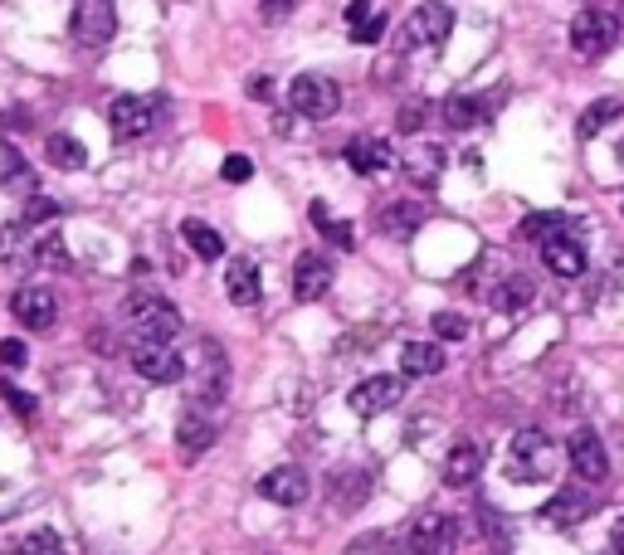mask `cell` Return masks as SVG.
<instances>
[{"label": "cell", "mask_w": 624, "mask_h": 555, "mask_svg": "<svg viewBox=\"0 0 624 555\" xmlns=\"http://www.w3.org/2000/svg\"><path fill=\"white\" fill-rule=\"evenodd\" d=\"M556 439H547L541 429H522V434L507 444V458H503V473L513 482L522 487H532V482H547L551 473H556Z\"/></svg>", "instance_id": "cell-1"}, {"label": "cell", "mask_w": 624, "mask_h": 555, "mask_svg": "<svg viewBox=\"0 0 624 555\" xmlns=\"http://www.w3.org/2000/svg\"><path fill=\"white\" fill-rule=\"evenodd\" d=\"M128 322L138 342H176L180 336V312L166 298H152V292L128 298Z\"/></svg>", "instance_id": "cell-2"}, {"label": "cell", "mask_w": 624, "mask_h": 555, "mask_svg": "<svg viewBox=\"0 0 624 555\" xmlns=\"http://www.w3.org/2000/svg\"><path fill=\"white\" fill-rule=\"evenodd\" d=\"M615 40H620V15L615 10L590 5L571 20V49L581 54V59H600V54H610L615 49Z\"/></svg>", "instance_id": "cell-3"}, {"label": "cell", "mask_w": 624, "mask_h": 555, "mask_svg": "<svg viewBox=\"0 0 624 555\" xmlns=\"http://www.w3.org/2000/svg\"><path fill=\"white\" fill-rule=\"evenodd\" d=\"M288 103H293L298 118L327 122L337 108H342V88H337L327 74H298L293 78V88H288Z\"/></svg>", "instance_id": "cell-4"}, {"label": "cell", "mask_w": 624, "mask_h": 555, "mask_svg": "<svg viewBox=\"0 0 624 555\" xmlns=\"http://www.w3.org/2000/svg\"><path fill=\"white\" fill-rule=\"evenodd\" d=\"M132 370L152 385H172L186 376V360L172 342H132Z\"/></svg>", "instance_id": "cell-5"}, {"label": "cell", "mask_w": 624, "mask_h": 555, "mask_svg": "<svg viewBox=\"0 0 624 555\" xmlns=\"http://www.w3.org/2000/svg\"><path fill=\"white\" fill-rule=\"evenodd\" d=\"M118 35V5L112 0H78L74 5V40L84 49H103Z\"/></svg>", "instance_id": "cell-6"}, {"label": "cell", "mask_w": 624, "mask_h": 555, "mask_svg": "<svg viewBox=\"0 0 624 555\" xmlns=\"http://www.w3.org/2000/svg\"><path fill=\"white\" fill-rule=\"evenodd\" d=\"M453 35V10L429 0V5H415L410 20H405V44L410 49H439Z\"/></svg>", "instance_id": "cell-7"}, {"label": "cell", "mask_w": 624, "mask_h": 555, "mask_svg": "<svg viewBox=\"0 0 624 555\" xmlns=\"http://www.w3.org/2000/svg\"><path fill=\"white\" fill-rule=\"evenodd\" d=\"M541 264H547L556 278H581L585 274V244H581V234H576L571 220L541 240Z\"/></svg>", "instance_id": "cell-8"}, {"label": "cell", "mask_w": 624, "mask_h": 555, "mask_svg": "<svg viewBox=\"0 0 624 555\" xmlns=\"http://www.w3.org/2000/svg\"><path fill=\"white\" fill-rule=\"evenodd\" d=\"M108 127H112V137H118V142H138V137H146V132L156 127V103H152V98H138V93L112 98Z\"/></svg>", "instance_id": "cell-9"}, {"label": "cell", "mask_w": 624, "mask_h": 555, "mask_svg": "<svg viewBox=\"0 0 624 555\" xmlns=\"http://www.w3.org/2000/svg\"><path fill=\"white\" fill-rule=\"evenodd\" d=\"M401 395H405V385L395 380V376H366V380L351 385L347 404H351V414L376 419V414H385V410H395V404H401Z\"/></svg>", "instance_id": "cell-10"}, {"label": "cell", "mask_w": 624, "mask_h": 555, "mask_svg": "<svg viewBox=\"0 0 624 555\" xmlns=\"http://www.w3.org/2000/svg\"><path fill=\"white\" fill-rule=\"evenodd\" d=\"M459 546V521L445 512H425L410 526V555H453Z\"/></svg>", "instance_id": "cell-11"}, {"label": "cell", "mask_w": 624, "mask_h": 555, "mask_svg": "<svg viewBox=\"0 0 624 555\" xmlns=\"http://www.w3.org/2000/svg\"><path fill=\"white\" fill-rule=\"evenodd\" d=\"M10 312H15V322L25 326V332H50L54 317H59V302H54V292L44 288V282H25V288L10 298Z\"/></svg>", "instance_id": "cell-12"}, {"label": "cell", "mask_w": 624, "mask_h": 555, "mask_svg": "<svg viewBox=\"0 0 624 555\" xmlns=\"http://www.w3.org/2000/svg\"><path fill=\"white\" fill-rule=\"evenodd\" d=\"M230 390V366H225L220 342H200L196 356V404H220Z\"/></svg>", "instance_id": "cell-13"}, {"label": "cell", "mask_w": 624, "mask_h": 555, "mask_svg": "<svg viewBox=\"0 0 624 555\" xmlns=\"http://www.w3.org/2000/svg\"><path fill=\"white\" fill-rule=\"evenodd\" d=\"M566 458H571L576 478H585V482L610 478V458H605V444H600L595 429H576V434L566 439Z\"/></svg>", "instance_id": "cell-14"}, {"label": "cell", "mask_w": 624, "mask_h": 555, "mask_svg": "<svg viewBox=\"0 0 624 555\" xmlns=\"http://www.w3.org/2000/svg\"><path fill=\"white\" fill-rule=\"evenodd\" d=\"M332 264H327L322 254H298V264H293V298L298 302H322L327 292H332Z\"/></svg>", "instance_id": "cell-15"}, {"label": "cell", "mask_w": 624, "mask_h": 555, "mask_svg": "<svg viewBox=\"0 0 624 555\" xmlns=\"http://www.w3.org/2000/svg\"><path fill=\"white\" fill-rule=\"evenodd\" d=\"M259 492H264L269 502H278V507H298V502H308L313 478L303 468H274V473L259 478Z\"/></svg>", "instance_id": "cell-16"}, {"label": "cell", "mask_w": 624, "mask_h": 555, "mask_svg": "<svg viewBox=\"0 0 624 555\" xmlns=\"http://www.w3.org/2000/svg\"><path fill=\"white\" fill-rule=\"evenodd\" d=\"M483 473V444L479 439H459L445 458V482L449 487H469Z\"/></svg>", "instance_id": "cell-17"}, {"label": "cell", "mask_w": 624, "mask_h": 555, "mask_svg": "<svg viewBox=\"0 0 624 555\" xmlns=\"http://www.w3.org/2000/svg\"><path fill=\"white\" fill-rule=\"evenodd\" d=\"M225 298H230L234 308H254V302L264 298V288H259V268H254V258H234V264L225 268Z\"/></svg>", "instance_id": "cell-18"}, {"label": "cell", "mask_w": 624, "mask_h": 555, "mask_svg": "<svg viewBox=\"0 0 624 555\" xmlns=\"http://www.w3.org/2000/svg\"><path fill=\"white\" fill-rule=\"evenodd\" d=\"M215 444V419L210 414H200V410H186L180 414V424H176V448H180V458H200Z\"/></svg>", "instance_id": "cell-19"}, {"label": "cell", "mask_w": 624, "mask_h": 555, "mask_svg": "<svg viewBox=\"0 0 624 555\" xmlns=\"http://www.w3.org/2000/svg\"><path fill=\"white\" fill-rule=\"evenodd\" d=\"M347 166L357 176H376V171H391V166H395V152H391V142L357 137V142L347 146Z\"/></svg>", "instance_id": "cell-20"}, {"label": "cell", "mask_w": 624, "mask_h": 555, "mask_svg": "<svg viewBox=\"0 0 624 555\" xmlns=\"http://www.w3.org/2000/svg\"><path fill=\"white\" fill-rule=\"evenodd\" d=\"M376 224L391 240H415V230L425 224V206H415V200H395V206H385L376 214Z\"/></svg>", "instance_id": "cell-21"}, {"label": "cell", "mask_w": 624, "mask_h": 555, "mask_svg": "<svg viewBox=\"0 0 624 555\" xmlns=\"http://www.w3.org/2000/svg\"><path fill=\"white\" fill-rule=\"evenodd\" d=\"M532 298H537V282H532L527 274H507V278H497V288L488 292V302H493L497 312H522Z\"/></svg>", "instance_id": "cell-22"}, {"label": "cell", "mask_w": 624, "mask_h": 555, "mask_svg": "<svg viewBox=\"0 0 624 555\" xmlns=\"http://www.w3.org/2000/svg\"><path fill=\"white\" fill-rule=\"evenodd\" d=\"M347 35L357 44H376L385 35V15L371 5V0H351L347 5Z\"/></svg>", "instance_id": "cell-23"}, {"label": "cell", "mask_w": 624, "mask_h": 555, "mask_svg": "<svg viewBox=\"0 0 624 555\" xmlns=\"http://www.w3.org/2000/svg\"><path fill=\"white\" fill-rule=\"evenodd\" d=\"M401 370L405 376H415V380L439 376V370H445V351H439L435 342H410L401 351Z\"/></svg>", "instance_id": "cell-24"}, {"label": "cell", "mask_w": 624, "mask_h": 555, "mask_svg": "<svg viewBox=\"0 0 624 555\" xmlns=\"http://www.w3.org/2000/svg\"><path fill=\"white\" fill-rule=\"evenodd\" d=\"M180 240L190 244V254H196V258H225L220 230H210L206 220H186V224H180Z\"/></svg>", "instance_id": "cell-25"}, {"label": "cell", "mask_w": 624, "mask_h": 555, "mask_svg": "<svg viewBox=\"0 0 624 555\" xmlns=\"http://www.w3.org/2000/svg\"><path fill=\"white\" fill-rule=\"evenodd\" d=\"M44 156H50L59 171H78V166H88V152H84V142L69 137V132H54L50 142H44Z\"/></svg>", "instance_id": "cell-26"}, {"label": "cell", "mask_w": 624, "mask_h": 555, "mask_svg": "<svg viewBox=\"0 0 624 555\" xmlns=\"http://www.w3.org/2000/svg\"><path fill=\"white\" fill-rule=\"evenodd\" d=\"M445 122H449V127H459V132L479 127V122H483V103H479V98H469V93H453L449 103H445Z\"/></svg>", "instance_id": "cell-27"}, {"label": "cell", "mask_w": 624, "mask_h": 555, "mask_svg": "<svg viewBox=\"0 0 624 555\" xmlns=\"http://www.w3.org/2000/svg\"><path fill=\"white\" fill-rule=\"evenodd\" d=\"M308 214H313V224H317V230H322V240H327V244H337V248H351V244H357V234H351V224L332 220L322 200H313V210H308Z\"/></svg>", "instance_id": "cell-28"}, {"label": "cell", "mask_w": 624, "mask_h": 555, "mask_svg": "<svg viewBox=\"0 0 624 555\" xmlns=\"http://www.w3.org/2000/svg\"><path fill=\"white\" fill-rule=\"evenodd\" d=\"M439 162H445V152H439V146H419L415 162H410V180H415V186H435V180H439Z\"/></svg>", "instance_id": "cell-29"}, {"label": "cell", "mask_w": 624, "mask_h": 555, "mask_svg": "<svg viewBox=\"0 0 624 555\" xmlns=\"http://www.w3.org/2000/svg\"><path fill=\"white\" fill-rule=\"evenodd\" d=\"M541 517H547L551 526H571V521L581 517V492H556Z\"/></svg>", "instance_id": "cell-30"}, {"label": "cell", "mask_w": 624, "mask_h": 555, "mask_svg": "<svg viewBox=\"0 0 624 555\" xmlns=\"http://www.w3.org/2000/svg\"><path fill=\"white\" fill-rule=\"evenodd\" d=\"M20 555H64L59 531H50V526L30 531V536H25V546H20Z\"/></svg>", "instance_id": "cell-31"}, {"label": "cell", "mask_w": 624, "mask_h": 555, "mask_svg": "<svg viewBox=\"0 0 624 555\" xmlns=\"http://www.w3.org/2000/svg\"><path fill=\"white\" fill-rule=\"evenodd\" d=\"M429 326H435V336H439V342H463V336H469V322H463L459 312H439Z\"/></svg>", "instance_id": "cell-32"}, {"label": "cell", "mask_w": 624, "mask_h": 555, "mask_svg": "<svg viewBox=\"0 0 624 555\" xmlns=\"http://www.w3.org/2000/svg\"><path fill=\"white\" fill-rule=\"evenodd\" d=\"M35 258H40L44 268H64V264H69V248H64L59 234H44L40 248H35Z\"/></svg>", "instance_id": "cell-33"}, {"label": "cell", "mask_w": 624, "mask_h": 555, "mask_svg": "<svg viewBox=\"0 0 624 555\" xmlns=\"http://www.w3.org/2000/svg\"><path fill=\"white\" fill-rule=\"evenodd\" d=\"M610 118H620V103H610V98H605V103H595V108H590L585 118H581V137H595V132L605 127Z\"/></svg>", "instance_id": "cell-34"}, {"label": "cell", "mask_w": 624, "mask_h": 555, "mask_svg": "<svg viewBox=\"0 0 624 555\" xmlns=\"http://www.w3.org/2000/svg\"><path fill=\"white\" fill-rule=\"evenodd\" d=\"M25 176V162H20V152L10 142H0V186H10V180Z\"/></svg>", "instance_id": "cell-35"}, {"label": "cell", "mask_w": 624, "mask_h": 555, "mask_svg": "<svg viewBox=\"0 0 624 555\" xmlns=\"http://www.w3.org/2000/svg\"><path fill=\"white\" fill-rule=\"evenodd\" d=\"M561 224H566V214H532V220L527 224H522V230H527L532 234V240H547V234H556V230H561Z\"/></svg>", "instance_id": "cell-36"}, {"label": "cell", "mask_w": 624, "mask_h": 555, "mask_svg": "<svg viewBox=\"0 0 624 555\" xmlns=\"http://www.w3.org/2000/svg\"><path fill=\"white\" fill-rule=\"evenodd\" d=\"M220 176L230 180V186H240V180H249V176H254V162H249V156H240V152H234V156H225Z\"/></svg>", "instance_id": "cell-37"}, {"label": "cell", "mask_w": 624, "mask_h": 555, "mask_svg": "<svg viewBox=\"0 0 624 555\" xmlns=\"http://www.w3.org/2000/svg\"><path fill=\"white\" fill-rule=\"evenodd\" d=\"M0 360H6L10 370H20V366L30 360V346L20 342V336H10V342H0Z\"/></svg>", "instance_id": "cell-38"}, {"label": "cell", "mask_w": 624, "mask_h": 555, "mask_svg": "<svg viewBox=\"0 0 624 555\" xmlns=\"http://www.w3.org/2000/svg\"><path fill=\"white\" fill-rule=\"evenodd\" d=\"M54 214H59V206H54V200H44V196H35V200H30V210H25V224L54 220Z\"/></svg>", "instance_id": "cell-39"}, {"label": "cell", "mask_w": 624, "mask_h": 555, "mask_svg": "<svg viewBox=\"0 0 624 555\" xmlns=\"http://www.w3.org/2000/svg\"><path fill=\"white\" fill-rule=\"evenodd\" d=\"M0 395H6V400H10V410H15V414H35V404H30V395H20L15 390V385H0Z\"/></svg>", "instance_id": "cell-40"}, {"label": "cell", "mask_w": 624, "mask_h": 555, "mask_svg": "<svg viewBox=\"0 0 624 555\" xmlns=\"http://www.w3.org/2000/svg\"><path fill=\"white\" fill-rule=\"evenodd\" d=\"M419 127H425V108H419V103H405V108H401V132H419Z\"/></svg>", "instance_id": "cell-41"}, {"label": "cell", "mask_w": 624, "mask_h": 555, "mask_svg": "<svg viewBox=\"0 0 624 555\" xmlns=\"http://www.w3.org/2000/svg\"><path fill=\"white\" fill-rule=\"evenodd\" d=\"M249 98L269 103V98H274V84H269V78H249Z\"/></svg>", "instance_id": "cell-42"}, {"label": "cell", "mask_w": 624, "mask_h": 555, "mask_svg": "<svg viewBox=\"0 0 624 555\" xmlns=\"http://www.w3.org/2000/svg\"><path fill=\"white\" fill-rule=\"evenodd\" d=\"M293 10V0H264V20H283Z\"/></svg>", "instance_id": "cell-43"}, {"label": "cell", "mask_w": 624, "mask_h": 555, "mask_svg": "<svg viewBox=\"0 0 624 555\" xmlns=\"http://www.w3.org/2000/svg\"><path fill=\"white\" fill-rule=\"evenodd\" d=\"M610 541H615V551H620V555H624V517H620V521H615V531H610Z\"/></svg>", "instance_id": "cell-44"}, {"label": "cell", "mask_w": 624, "mask_h": 555, "mask_svg": "<svg viewBox=\"0 0 624 555\" xmlns=\"http://www.w3.org/2000/svg\"><path fill=\"white\" fill-rule=\"evenodd\" d=\"M620 162H624V142H620Z\"/></svg>", "instance_id": "cell-45"}]
</instances>
